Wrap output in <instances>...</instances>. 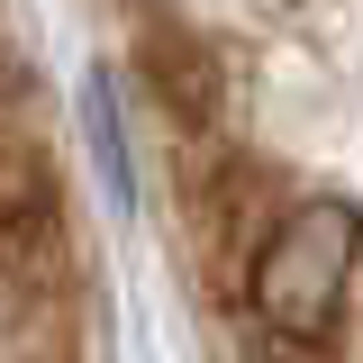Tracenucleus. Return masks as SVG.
<instances>
[{
    "mask_svg": "<svg viewBox=\"0 0 363 363\" xmlns=\"http://www.w3.org/2000/svg\"><path fill=\"white\" fill-rule=\"evenodd\" d=\"M354 264H363V209L345 191H309L255 245L245 300H255V318L281 345H318L336 327V309H345V291H354Z\"/></svg>",
    "mask_w": 363,
    "mask_h": 363,
    "instance_id": "f257e3e1",
    "label": "nucleus"
}]
</instances>
